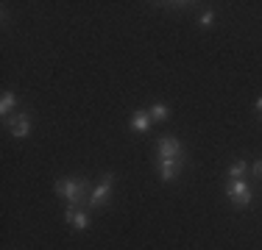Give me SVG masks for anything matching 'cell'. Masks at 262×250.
<instances>
[{"label":"cell","mask_w":262,"mask_h":250,"mask_svg":"<svg viewBox=\"0 0 262 250\" xmlns=\"http://www.w3.org/2000/svg\"><path fill=\"white\" fill-rule=\"evenodd\" d=\"M53 192L59 195L61 200H67V209H78V206L90 203V181L86 178H78V175H73V178H59L53 184Z\"/></svg>","instance_id":"1"},{"label":"cell","mask_w":262,"mask_h":250,"mask_svg":"<svg viewBox=\"0 0 262 250\" xmlns=\"http://www.w3.org/2000/svg\"><path fill=\"white\" fill-rule=\"evenodd\" d=\"M226 197L232 200L237 209H248L254 195H251V186L240 178V181H229V184H226Z\"/></svg>","instance_id":"2"},{"label":"cell","mask_w":262,"mask_h":250,"mask_svg":"<svg viewBox=\"0 0 262 250\" xmlns=\"http://www.w3.org/2000/svg\"><path fill=\"white\" fill-rule=\"evenodd\" d=\"M157 159H184L182 142H179L176 136L165 134V136L157 142Z\"/></svg>","instance_id":"3"},{"label":"cell","mask_w":262,"mask_h":250,"mask_svg":"<svg viewBox=\"0 0 262 250\" xmlns=\"http://www.w3.org/2000/svg\"><path fill=\"white\" fill-rule=\"evenodd\" d=\"M112 186H115V175H103L101 184H98L95 189H92V195H90V209H101L103 203H109Z\"/></svg>","instance_id":"4"},{"label":"cell","mask_w":262,"mask_h":250,"mask_svg":"<svg viewBox=\"0 0 262 250\" xmlns=\"http://www.w3.org/2000/svg\"><path fill=\"white\" fill-rule=\"evenodd\" d=\"M182 167H184V159H157V170H159V178L162 181L179 178Z\"/></svg>","instance_id":"5"},{"label":"cell","mask_w":262,"mask_h":250,"mask_svg":"<svg viewBox=\"0 0 262 250\" xmlns=\"http://www.w3.org/2000/svg\"><path fill=\"white\" fill-rule=\"evenodd\" d=\"M6 125H9V131H11V136H14V139H26L28 131H31L28 114H14V117H9V120H6Z\"/></svg>","instance_id":"6"},{"label":"cell","mask_w":262,"mask_h":250,"mask_svg":"<svg viewBox=\"0 0 262 250\" xmlns=\"http://www.w3.org/2000/svg\"><path fill=\"white\" fill-rule=\"evenodd\" d=\"M128 125H131L134 131H140V134H145V131H151V125H154V120H151V111H148V109H137L134 114H131Z\"/></svg>","instance_id":"7"},{"label":"cell","mask_w":262,"mask_h":250,"mask_svg":"<svg viewBox=\"0 0 262 250\" xmlns=\"http://www.w3.org/2000/svg\"><path fill=\"white\" fill-rule=\"evenodd\" d=\"M64 220L70 222L76 231H86V228L92 225L90 214H86V211H78V209H67V211H64Z\"/></svg>","instance_id":"8"},{"label":"cell","mask_w":262,"mask_h":250,"mask_svg":"<svg viewBox=\"0 0 262 250\" xmlns=\"http://www.w3.org/2000/svg\"><path fill=\"white\" fill-rule=\"evenodd\" d=\"M17 103H20V100H17V95L6 89V92H3V97H0V114H3V120H9L11 109H14Z\"/></svg>","instance_id":"9"},{"label":"cell","mask_w":262,"mask_h":250,"mask_svg":"<svg viewBox=\"0 0 262 250\" xmlns=\"http://www.w3.org/2000/svg\"><path fill=\"white\" fill-rule=\"evenodd\" d=\"M148 111H151V120H154V122H165L167 117H170V109H167L165 103H157V106H151Z\"/></svg>","instance_id":"10"},{"label":"cell","mask_w":262,"mask_h":250,"mask_svg":"<svg viewBox=\"0 0 262 250\" xmlns=\"http://www.w3.org/2000/svg\"><path fill=\"white\" fill-rule=\"evenodd\" d=\"M246 170H248V167H246V161H243V159H237L234 164L229 167V181H240L243 175H246Z\"/></svg>","instance_id":"11"},{"label":"cell","mask_w":262,"mask_h":250,"mask_svg":"<svg viewBox=\"0 0 262 250\" xmlns=\"http://www.w3.org/2000/svg\"><path fill=\"white\" fill-rule=\"evenodd\" d=\"M212 22H215V11H204L201 14V28H209Z\"/></svg>","instance_id":"12"},{"label":"cell","mask_w":262,"mask_h":250,"mask_svg":"<svg viewBox=\"0 0 262 250\" xmlns=\"http://www.w3.org/2000/svg\"><path fill=\"white\" fill-rule=\"evenodd\" d=\"M251 175H254V178H262V159H259L257 164L251 167Z\"/></svg>","instance_id":"13"},{"label":"cell","mask_w":262,"mask_h":250,"mask_svg":"<svg viewBox=\"0 0 262 250\" xmlns=\"http://www.w3.org/2000/svg\"><path fill=\"white\" fill-rule=\"evenodd\" d=\"M254 109H257V114H259V120H262V97L257 100V103H254Z\"/></svg>","instance_id":"14"}]
</instances>
